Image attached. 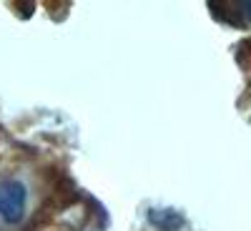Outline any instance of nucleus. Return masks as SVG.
Segmentation results:
<instances>
[{"instance_id":"2","label":"nucleus","mask_w":251,"mask_h":231,"mask_svg":"<svg viewBox=\"0 0 251 231\" xmlns=\"http://www.w3.org/2000/svg\"><path fill=\"white\" fill-rule=\"evenodd\" d=\"M149 219L163 231H178V224H181L176 211H169V208H156V211L149 214Z\"/></svg>"},{"instance_id":"1","label":"nucleus","mask_w":251,"mask_h":231,"mask_svg":"<svg viewBox=\"0 0 251 231\" xmlns=\"http://www.w3.org/2000/svg\"><path fill=\"white\" fill-rule=\"evenodd\" d=\"M28 191L20 181H3L0 183V219L8 224H18L25 216Z\"/></svg>"},{"instance_id":"3","label":"nucleus","mask_w":251,"mask_h":231,"mask_svg":"<svg viewBox=\"0 0 251 231\" xmlns=\"http://www.w3.org/2000/svg\"><path fill=\"white\" fill-rule=\"evenodd\" d=\"M244 10H246V13L251 15V3H246V5H244Z\"/></svg>"}]
</instances>
